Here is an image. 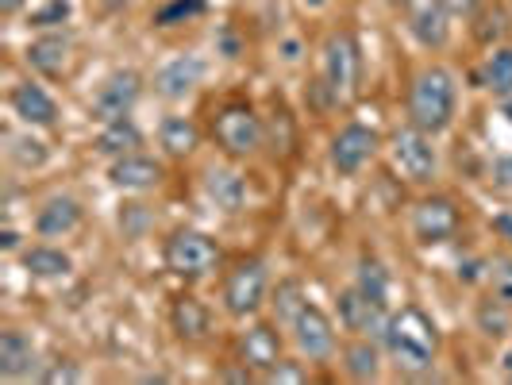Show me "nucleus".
<instances>
[{"mask_svg":"<svg viewBox=\"0 0 512 385\" xmlns=\"http://www.w3.org/2000/svg\"><path fill=\"white\" fill-rule=\"evenodd\" d=\"M385 347L393 362L405 370V374H424L432 370L439 351V328L432 324V316L424 308L405 305L401 312L389 316V328H385Z\"/></svg>","mask_w":512,"mask_h":385,"instance_id":"obj_1","label":"nucleus"},{"mask_svg":"<svg viewBox=\"0 0 512 385\" xmlns=\"http://www.w3.org/2000/svg\"><path fill=\"white\" fill-rule=\"evenodd\" d=\"M409 116L412 124L428 135L447 131L451 116H455V77L443 66H428L416 74L409 93Z\"/></svg>","mask_w":512,"mask_h":385,"instance_id":"obj_2","label":"nucleus"},{"mask_svg":"<svg viewBox=\"0 0 512 385\" xmlns=\"http://www.w3.org/2000/svg\"><path fill=\"white\" fill-rule=\"evenodd\" d=\"M166 270L174 278H185V282H197V278H208L216 266H220V247L208 239L205 231H174L166 239Z\"/></svg>","mask_w":512,"mask_h":385,"instance_id":"obj_3","label":"nucleus"},{"mask_svg":"<svg viewBox=\"0 0 512 385\" xmlns=\"http://www.w3.org/2000/svg\"><path fill=\"white\" fill-rule=\"evenodd\" d=\"M212 135L228 158H251L262 147V120L251 104H224L212 120Z\"/></svg>","mask_w":512,"mask_h":385,"instance_id":"obj_4","label":"nucleus"},{"mask_svg":"<svg viewBox=\"0 0 512 385\" xmlns=\"http://www.w3.org/2000/svg\"><path fill=\"white\" fill-rule=\"evenodd\" d=\"M393 166L405 181H424L436 178V147L428 139V131H420L416 124L412 128H401L393 135Z\"/></svg>","mask_w":512,"mask_h":385,"instance_id":"obj_5","label":"nucleus"},{"mask_svg":"<svg viewBox=\"0 0 512 385\" xmlns=\"http://www.w3.org/2000/svg\"><path fill=\"white\" fill-rule=\"evenodd\" d=\"M359 74H362V58H359V43H355V35H347V31H339L328 39V47H324V77H328V89H332L335 97H355V89H359Z\"/></svg>","mask_w":512,"mask_h":385,"instance_id":"obj_6","label":"nucleus"},{"mask_svg":"<svg viewBox=\"0 0 512 385\" xmlns=\"http://www.w3.org/2000/svg\"><path fill=\"white\" fill-rule=\"evenodd\" d=\"M266 301V266L258 258H243L224 278V308L231 316H251Z\"/></svg>","mask_w":512,"mask_h":385,"instance_id":"obj_7","label":"nucleus"},{"mask_svg":"<svg viewBox=\"0 0 512 385\" xmlns=\"http://www.w3.org/2000/svg\"><path fill=\"white\" fill-rule=\"evenodd\" d=\"M289 328H293V339H297V351H301L308 362H324L335 355V324L328 320L324 308L305 305Z\"/></svg>","mask_w":512,"mask_h":385,"instance_id":"obj_8","label":"nucleus"},{"mask_svg":"<svg viewBox=\"0 0 512 385\" xmlns=\"http://www.w3.org/2000/svg\"><path fill=\"white\" fill-rule=\"evenodd\" d=\"M412 231L424 247H436L447 243L455 231H459V208L447 197H424L420 205L412 208Z\"/></svg>","mask_w":512,"mask_h":385,"instance_id":"obj_9","label":"nucleus"},{"mask_svg":"<svg viewBox=\"0 0 512 385\" xmlns=\"http://www.w3.org/2000/svg\"><path fill=\"white\" fill-rule=\"evenodd\" d=\"M339 324L355 335H382L389 328V312L385 301H370L359 285L355 289H343L339 293Z\"/></svg>","mask_w":512,"mask_h":385,"instance_id":"obj_10","label":"nucleus"},{"mask_svg":"<svg viewBox=\"0 0 512 385\" xmlns=\"http://www.w3.org/2000/svg\"><path fill=\"white\" fill-rule=\"evenodd\" d=\"M374 154H378V131L351 124V128H343L332 139V170L343 174V178H351V174H359Z\"/></svg>","mask_w":512,"mask_h":385,"instance_id":"obj_11","label":"nucleus"},{"mask_svg":"<svg viewBox=\"0 0 512 385\" xmlns=\"http://www.w3.org/2000/svg\"><path fill=\"white\" fill-rule=\"evenodd\" d=\"M139 74L135 70H124V74H112L101 85V93L93 97V116L101 124H112V120H128V112L139 101Z\"/></svg>","mask_w":512,"mask_h":385,"instance_id":"obj_12","label":"nucleus"},{"mask_svg":"<svg viewBox=\"0 0 512 385\" xmlns=\"http://www.w3.org/2000/svg\"><path fill=\"white\" fill-rule=\"evenodd\" d=\"M409 31L416 35L420 47L436 51L447 43V31H451V12L443 0H409Z\"/></svg>","mask_w":512,"mask_h":385,"instance_id":"obj_13","label":"nucleus"},{"mask_svg":"<svg viewBox=\"0 0 512 385\" xmlns=\"http://www.w3.org/2000/svg\"><path fill=\"white\" fill-rule=\"evenodd\" d=\"M239 355H243V366H251V370H274L282 362V335L270 324H255L239 339Z\"/></svg>","mask_w":512,"mask_h":385,"instance_id":"obj_14","label":"nucleus"},{"mask_svg":"<svg viewBox=\"0 0 512 385\" xmlns=\"http://www.w3.org/2000/svg\"><path fill=\"white\" fill-rule=\"evenodd\" d=\"M205 74V62L201 58H193V54H185V58H174L170 66H162L158 77H154V89L162 93V97H170V101H178L185 93H193V85L201 81Z\"/></svg>","mask_w":512,"mask_h":385,"instance_id":"obj_15","label":"nucleus"},{"mask_svg":"<svg viewBox=\"0 0 512 385\" xmlns=\"http://www.w3.org/2000/svg\"><path fill=\"white\" fill-rule=\"evenodd\" d=\"M12 108H16V116L24 124H35V128H51L54 120H58V104L39 85H31V81L12 89Z\"/></svg>","mask_w":512,"mask_h":385,"instance_id":"obj_16","label":"nucleus"},{"mask_svg":"<svg viewBox=\"0 0 512 385\" xmlns=\"http://www.w3.org/2000/svg\"><path fill=\"white\" fill-rule=\"evenodd\" d=\"M108 178L120 189H154L162 181V166L154 158H143V154H124V158L112 162Z\"/></svg>","mask_w":512,"mask_h":385,"instance_id":"obj_17","label":"nucleus"},{"mask_svg":"<svg viewBox=\"0 0 512 385\" xmlns=\"http://www.w3.org/2000/svg\"><path fill=\"white\" fill-rule=\"evenodd\" d=\"M77 224H81V205L70 201V197H54V201H47V205L39 208V216H35V231L47 235V239L70 235Z\"/></svg>","mask_w":512,"mask_h":385,"instance_id":"obj_18","label":"nucleus"},{"mask_svg":"<svg viewBox=\"0 0 512 385\" xmlns=\"http://www.w3.org/2000/svg\"><path fill=\"white\" fill-rule=\"evenodd\" d=\"M170 324H174V332L178 339H205L208 332V308L193 297V293H181L174 297V308H170Z\"/></svg>","mask_w":512,"mask_h":385,"instance_id":"obj_19","label":"nucleus"},{"mask_svg":"<svg viewBox=\"0 0 512 385\" xmlns=\"http://www.w3.org/2000/svg\"><path fill=\"white\" fill-rule=\"evenodd\" d=\"M35 366V343L24 332L0 335V374L4 378H24Z\"/></svg>","mask_w":512,"mask_h":385,"instance_id":"obj_20","label":"nucleus"},{"mask_svg":"<svg viewBox=\"0 0 512 385\" xmlns=\"http://www.w3.org/2000/svg\"><path fill=\"white\" fill-rule=\"evenodd\" d=\"M66 58H70V43L62 35H43L27 47V62L31 70H39L43 77H58L66 70Z\"/></svg>","mask_w":512,"mask_h":385,"instance_id":"obj_21","label":"nucleus"},{"mask_svg":"<svg viewBox=\"0 0 512 385\" xmlns=\"http://www.w3.org/2000/svg\"><path fill=\"white\" fill-rule=\"evenodd\" d=\"M158 143H162L166 154L185 158V154H193L201 147V131H197V124H189L185 116H170V120L158 128Z\"/></svg>","mask_w":512,"mask_h":385,"instance_id":"obj_22","label":"nucleus"},{"mask_svg":"<svg viewBox=\"0 0 512 385\" xmlns=\"http://www.w3.org/2000/svg\"><path fill=\"white\" fill-rule=\"evenodd\" d=\"M205 189H208V197L224 208V212H239L243 201H247V181L239 178L235 170H212L205 181Z\"/></svg>","mask_w":512,"mask_h":385,"instance_id":"obj_23","label":"nucleus"},{"mask_svg":"<svg viewBox=\"0 0 512 385\" xmlns=\"http://www.w3.org/2000/svg\"><path fill=\"white\" fill-rule=\"evenodd\" d=\"M139 143H143V135H139V128H135L131 120H112V124H104V131L97 135V151L116 154V158L131 154Z\"/></svg>","mask_w":512,"mask_h":385,"instance_id":"obj_24","label":"nucleus"},{"mask_svg":"<svg viewBox=\"0 0 512 385\" xmlns=\"http://www.w3.org/2000/svg\"><path fill=\"white\" fill-rule=\"evenodd\" d=\"M24 266L35 278H66L70 274V255H62L58 247H31L24 255Z\"/></svg>","mask_w":512,"mask_h":385,"instance_id":"obj_25","label":"nucleus"},{"mask_svg":"<svg viewBox=\"0 0 512 385\" xmlns=\"http://www.w3.org/2000/svg\"><path fill=\"white\" fill-rule=\"evenodd\" d=\"M343 359H347V374H351L355 382H370V378H378V347H374L370 339L351 343V347L343 351Z\"/></svg>","mask_w":512,"mask_h":385,"instance_id":"obj_26","label":"nucleus"},{"mask_svg":"<svg viewBox=\"0 0 512 385\" xmlns=\"http://www.w3.org/2000/svg\"><path fill=\"white\" fill-rule=\"evenodd\" d=\"M489 93H497V97H509L512 93V51H493L486 62V74H482Z\"/></svg>","mask_w":512,"mask_h":385,"instance_id":"obj_27","label":"nucleus"},{"mask_svg":"<svg viewBox=\"0 0 512 385\" xmlns=\"http://www.w3.org/2000/svg\"><path fill=\"white\" fill-rule=\"evenodd\" d=\"M370 297V301H385V293H389V274L382 270V262H362L359 266V282H355Z\"/></svg>","mask_w":512,"mask_h":385,"instance_id":"obj_28","label":"nucleus"},{"mask_svg":"<svg viewBox=\"0 0 512 385\" xmlns=\"http://www.w3.org/2000/svg\"><path fill=\"white\" fill-rule=\"evenodd\" d=\"M205 12V0H170V4H162L158 12H154V24L158 27H174L181 20H189V16H201Z\"/></svg>","mask_w":512,"mask_h":385,"instance_id":"obj_29","label":"nucleus"},{"mask_svg":"<svg viewBox=\"0 0 512 385\" xmlns=\"http://www.w3.org/2000/svg\"><path fill=\"white\" fill-rule=\"evenodd\" d=\"M305 293H301V285L297 282H282L278 285V293H274V308H278V320H285V324H293L297 320V312L305 308Z\"/></svg>","mask_w":512,"mask_h":385,"instance_id":"obj_30","label":"nucleus"},{"mask_svg":"<svg viewBox=\"0 0 512 385\" xmlns=\"http://www.w3.org/2000/svg\"><path fill=\"white\" fill-rule=\"evenodd\" d=\"M478 324H482V332L486 335L509 332V312L501 308V297H497V301H486V305L478 308Z\"/></svg>","mask_w":512,"mask_h":385,"instance_id":"obj_31","label":"nucleus"},{"mask_svg":"<svg viewBox=\"0 0 512 385\" xmlns=\"http://www.w3.org/2000/svg\"><path fill=\"white\" fill-rule=\"evenodd\" d=\"M43 158H47V147L39 139H12V162H20L24 170L43 166Z\"/></svg>","mask_w":512,"mask_h":385,"instance_id":"obj_32","label":"nucleus"},{"mask_svg":"<svg viewBox=\"0 0 512 385\" xmlns=\"http://www.w3.org/2000/svg\"><path fill=\"white\" fill-rule=\"evenodd\" d=\"M70 16V0H51L39 12H31V27H54Z\"/></svg>","mask_w":512,"mask_h":385,"instance_id":"obj_33","label":"nucleus"},{"mask_svg":"<svg viewBox=\"0 0 512 385\" xmlns=\"http://www.w3.org/2000/svg\"><path fill=\"white\" fill-rule=\"evenodd\" d=\"M266 382H274V385H297V382H308V374L297 366V362H278L274 370H266Z\"/></svg>","mask_w":512,"mask_h":385,"instance_id":"obj_34","label":"nucleus"},{"mask_svg":"<svg viewBox=\"0 0 512 385\" xmlns=\"http://www.w3.org/2000/svg\"><path fill=\"white\" fill-rule=\"evenodd\" d=\"M43 382H47V385H58V382H81V370H77L74 362H58V366H51V370L43 374Z\"/></svg>","mask_w":512,"mask_h":385,"instance_id":"obj_35","label":"nucleus"},{"mask_svg":"<svg viewBox=\"0 0 512 385\" xmlns=\"http://www.w3.org/2000/svg\"><path fill=\"white\" fill-rule=\"evenodd\" d=\"M493 178L501 181V185H512V154L497 158V166H493Z\"/></svg>","mask_w":512,"mask_h":385,"instance_id":"obj_36","label":"nucleus"},{"mask_svg":"<svg viewBox=\"0 0 512 385\" xmlns=\"http://www.w3.org/2000/svg\"><path fill=\"white\" fill-rule=\"evenodd\" d=\"M20 4H24V0H0V12L12 16V12H20Z\"/></svg>","mask_w":512,"mask_h":385,"instance_id":"obj_37","label":"nucleus"},{"mask_svg":"<svg viewBox=\"0 0 512 385\" xmlns=\"http://www.w3.org/2000/svg\"><path fill=\"white\" fill-rule=\"evenodd\" d=\"M497 231H505V235H509V243H512V220L509 216H497Z\"/></svg>","mask_w":512,"mask_h":385,"instance_id":"obj_38","label":"nucleus"},{"mask_svg":"<svg viewBox=\"0 0 512 385\" xmlns=\"http://www.w3.org/2000/svg\"><path fill=\"white\" fill-rule=\"evenodd\" d=\"M0 243H4V251H12V247H16V231H4V239H0Z\"/></svg>","mask_w":512,"mask_h":385,"instance_id":"obj_39","label":"nucleus"},{"mask_svg":"<svg viewBox=\"0 0 512 385\" xmlns=\"http://www.w3.org/2000/svg\"><path fill=\"white\" fill-rule=\"evenodd\" d=\"M505 116H509V120H512V104H505Z\"/></svg>","mask_w":512,"mask_h":385,"instance_id":"obj_40","label":"nucleus"},{"mask_svg":"<svg viewBox=\"0 0 512 385\" xmlns=\"http://www.w3.org/2000/svg\"><path fill=\"white\" fill-rule=\"evenodd\" d=\"M305 4H324V0H305Z\"/></svg>","mask_w":512,"mask_h":385,"instance_id":"obj_41","label":"nucleus"},{"mask_svg":"<svg viewBox=\"0 0 512 385\" xmlns=\"http://www.w3.org/2000/svg\"><path fill=\"white\" fill-rule=\"evenodd\" d=\"M397 4H409V0H397Z\"/></svg>","mask_w":512,"mask_h":385,"instance_id":"obj_42","label":"nucleus"}]
</instances>
